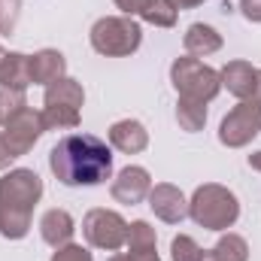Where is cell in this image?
Masks as SVG:
<instances>
[{
    "instance_id": "obj_1",
    "label": "cell",
    "mask_w": 261,
    "mask_h": 261,
    "mask_svg": "<svg viewBox=\"0 0 261 261\" xmlns=\"http://www.w3.org/2000/svg\"><path fill=\"white\" fill-rule=\"evenodd\" d=\"M49 170L61 186H100L113 176V149L94 134H67L49 152Z\"/></svg>"
},
{
    "instance_id": "obj_2",
    "label": "cell",
    "mask_w": 261,
    "mask_h": 261,
    "mask_svg": "<svg viewBox=\"0 0 261 261\" xmlns=\"http://www.w3.org/2000/svg\"><path fill=\"white\" fill-rule=\"evenodd\" d=\"M40 197H43V179L34 170L15 167L0 176V234L6 240L28 237L31 216Z\"/></svg>"
},
{
    "instance_id": "obj_3",
    "label": "cell",
    "mask_w": 261,
    "mask_h": 261,
    "mask_svg": "<svg viewBox=\"0 0 261 261\" xmlns=\"http://www.w3.org/2000/svg\"><path fill=\"white\" fill-rule=\"evenodd\" d=\"M189 216L203 231H228L240 219V200L231 189L219 182H203L189 200Z\"/></svg>"
},
{
    "instance_id": "obj_4",
    "label": "cell",
    "mask_w": 261,
    "mask_h": 261,
    "mask_svg": "<svg viewBox=\"0 0 261 261\" xmlns=\"http://www.w3.org/2000/svg\"><path fill=\"white\" fill-rule=\"evenodd\" d=\"M91 49L103 58H128L143 43V28L130 15H103L91 24Z\"/></svg>"
},
{
    "instance_id": "obj_5",
    "label": "cell",
    "mask_w": 261,
    "mask_h": 261,
    "mask_svg": "<svg viewBox=\"0 0 261 261\" xmlns=\"http://www.w3.org/2000/svg\"><path fill=\"white\" fill-rule=\"evenodd\" d=\"M170 82L176 88L179 97L186 100H200V103H210L219 97L222 91V76L219 70H213L210 64H203L200 58H176L170 64Z\"/></svg>"
},
{
    "instance_id": "obj_6",
    "label": "cell",
    "mask_w": 261,
    "mask_h": 261,
    "mask_svg": "<svg viewBox=\"0 0 261 261\" xmlns=\"http://www.w3.org/2000/svg\"><path fill=\"white\" fill-rule=\"evenodd\" d=\"M82 237L88 240V246L103 249V252H119L128 243V222L107 206H94L85 213L82 219Z\"/></svg>"
},
{
    "instance_id": "obj_7",
    "label": "cell",
    "mask_w": 261,
    "mask_h": 261,
    "mask_svg": "<svg viewBox=\"0 0 261 261\" xmlns=\"http://www.w3.org/2000/svg\"><path fill=\"white\" fill-rule=\"evenodd\" d=\"M261 134V103L240 100L219 125V143L228 149H243Z\"/></svg>"
},
{
    "instance_id": "obj_8",
    "label": "cell",
    "mask_w": 261,
    "mask_h": 261,
    "mask_svg": "<svg viewBox=\"0 0 261 261\" xmlns=\"http://www.w3.org/2000/svg\"><path fill=\"white\" fill-rule=\"evenodd\" d=\"M3 140H6V146H9V152L15 155V158H21V155H28L34 146H37V140L46 134L43 128V113H34V110H21L15 119H9L6 125H3Z\"/></svg>"
},
{
    "instance_id": "obj_9",
    "label": "cell",
    "mask_w": 261,
    "mask_h": 261,
    "mask_svg": "<svg viewBox=\"0 0 261 261\" xmlns=\"http://www.w3.org/2000/svg\"><path fill=\"white\" fill-rule=\"evenodd\" d=\"M152 192V176L146 167L140 164H128L116 173L113 186H110V195L116 203H125V206H134V203H143Z\"/></svg>"
},
{
    "instance_id": "obj_10",
    "label": "cell",
    "mask_w": 261,
    "mask_h": 261,
    "mask_svg": "<svg viewBox=\"0 0 261 261\" xmlns=\"http://www.w3.org/2000/svg\"><path fill=\"white\" fill-rule=\"evenodd\" d=\"M146 200H149L152 213H155L161 222H167V225H179V222L189 219V200H186V195H182L176 186H170V182L152 186V192H149Z\"/></svg>"
},
{
    "instance_id": "obj_11",
    "label": "cell",
    "mask_w": 261,
    "mask_h": 261,
    "mask_svg": "<svg viewBox=\"0 0 261 261\" xmlns=\"http://www.w3.org/2000/svg\"><path fill=\"white\" fill-rule=\"evenodd\" d=\"M110 146L125 152V155H140L149 146V130L137 119H119L110 128Z\"/></svg>"
},
{
    "instance_id": "obj_12",
    "label": "cell",
    "mask_w": 261,
    "mask_h": 261,
    "mask_svg": "<svg viewBox=\"0 0 261 261\" xmlns=\"http://www.w3.org/2000/svg\"><path fill=\"white\" fill-rule=\"evenodd\" d=\"M219 76H222V88H228L240 100H249L258 82V67H252L249 61H228Z\"/></svg>"
},
{
    "instance_id": "obj_13",
    "label": "cell",
    "mask_w": 261,
    "mask_h": 261,
    "mask_svg": "<svg viewBox=\"0 0 261 261\" xmlns=\"http://www.w3.org/2000/svg\"><path fill=\"white\" fill-rule=\"evenodd\" d=\"M67 76V58L58 49H40L31 55V82L34 85H52Z\"/></svg>"
},
{
    "instance_id": "obj_14",
    "label": "cell",
    "mask_w": 261,
    "mask_h": 261,
    "mask_svg": "<svg viewBox=\"0 0 261 261\" xmlns=\"http://www.w3.org/2000/svg\"><path fill=\"white\" fill-rule=\"evenodd\" d=\"M40 234H43V240L52 246V249H58V246H67L70 240H73V234H76V222H73V216L67 213V210H46L43 213V219H40Z\"/></svg>"
},
{
    "instance_id": "obj_15",
    "label": "cell",
    "mask_w": 261,
    "mask_h": 261,
    "mask_svg": "<svg viewBox=\"0 0 261 261\" xmlns=\"http://www.w3.org/2000/svg\"><path fill=\"white\" fill-rule=\"evenodd\" d=\"M158 237H155V228L146 222V219H137L128 225V255L134 261H161L158 249H155Z\"/></svg>"
},
{
    "instance_id": "obj_16",
    "label": "cell",
    "mask_w": 261,
    "mask_h": 261,
    "mask_svg": "<svg viewBox=\"0 0 261 261\" xmlns=\"http://www.w3.org/2000/svg\"><path fill=\"white\" fill-rule=\"evenodd\" d=\"M31 82V55L21 52H3L0 55V88H18L24 91Z\"/></svg>"
},
{
    "instance_id": "obj_17",
    "label": "cell",
    "mask_w": 261,
    "mask_h": 261,
    "mask_svg": "<svg viewBox=\"0 0 261 261\" xmlns=\"http://www.w3.org/2000/svg\"><path fill=\"white\" fill-rule=\"evenodd\" d=\"M182 46H186V52L192 58H206V55H213V52L222 49V34L213 24L195 21V24H189L186 37H182Z\"/></svg>"
},
{
    "instance_id": "obj_18",
    "label": "cell",
    "mask_w": 261,
    "mask_h": 261,
    "mask_svg": "<svg viewBox=\"0 0 261 261\" xmlns=\"http://www.w3.org/2000/svg\"><path fill=\"white\" fill-rule=\"evenodd\" d=\"M43 103L46 107H70V110H79L85 103V91H82V85L73 76H61L58 82L46 85Z\"/></svg>"
},
{
    "instance_id": "obj_19",
    "label": "cell",
    "mask_w": 261,
    "mask_h": 261,
    "mask_svg": "<svg viewBox=\"0 0 261 261\" xmlns=\"http://www.w3.org/2000/svg\"><path fill=\"white\" fill-rule=\"evenodd\" d=\"M176 122H179V128L189 130V134L203 130V125H206V103L179 97L176 100Z\"/></svg>"
},
{
    "instance_id": "obj_20",
    "label": "cell",
    "mask_w": 261,
    "mask_h": 261,
    "mask_svg": "<svg viewBox=\"0 0 261 261\" xmlns=\"http://www.w3.org/2000/svg\"><path fill=\"white\" fill-rule=\"evenodd\" d=\"M216 261H249V243L240 237V234H222L219 243L210 249Z\"/></svg>"
},
{
    "instance_id": "obj_21",
    "label": "cell",
    "mask_w": 261,
    "mask_h": 261,
    "mask_svg": "<svg viewBox=\"0 0 261 261\" xmlns=\"http://www.w3.org/2000/svg\"><path fill=\"white\" fill-rule=\"evenodd\" d=\"M176 15H179V9H176L170 0H152V3L140 12V18H143L146 24H155V28H173V24H176Z\"/></svg>"
},
{
    "instance_id": "obj_22",
    "label": "cell",
    "mask_w": 261,
    "mask_h": 261,
    "mask_svg": "<svg viewBox=\"0 0 261 261\" xmlns=\"http://www.w3.org/2000/svg\"><path fill=\"white\" fill-rule=\"evenodd\" d=\"M43 128L46 130L79 128V110H70V107H46L43 110Z\"/></svg>"
},
{
    "instance_id": "obj_23",
    "label": "cell",
    "mask_w": 261,
    "mask_h": 261,
    "mask_svg": "<svg viewBox=\"0 0 261 261\" xmlns=\"http://www.w3.org/2000/svg\"><path fill=\"white\" fill-rule=\"evenodd\" d=\"M21 110H28V97L18 88H0V125L15 119Z\"/></svg>"
},
{
    "instance_id": "obj_24",
    "label": "cell",
    "mask_w": 261,
    "mask_h": 261,
    "mask_svg": "<svg viewBox=\"0 0 261 261\" xmlns=\"http://www.w3.org/2000/svg\"><path fill=\"white\" fill-rule=\"evenodd\" d=\"M200 255H203V249L197 246L195 237L176 234V237L170 240V258L173 261H200Z\"/></svg>"
},
{
    "instance_id": "obj_25",
    "label": "cell",
    "mask_w": 261,
    "mask_h": 261,
    "mask_svg": "<svg viewBox=\"0 0 261 261\" xmlns=\"http://www.w3.org/2000/svg\"><path fill=\"white\" fill-rule=\"evenodd\" d=\"M21 15V0H0V34H12Z\"/></svg>"
},
{
    "instance_id": "obj_26",
    "label": "cell",
    "mask_w": 261,
    "mask_h": 261,
    "mask_svg": "<svg viewBox=\"0 0 261 261\" xmlns=\"http://www.w3.org/2000/svg\"><path fill=\"white\" fill-rule=\"evenodd\" d=\"M52 261H94V258H91V252H88L85 246H79V243H67V246H58V249H55Z\"/></svg>"
},
{
    "instance_id": "obj_27",
    "label": "cell",
    "mask_w": 261,
    "mask_h": 261,
    "mask_svg": "<svg viewBox=\"0 0 261 261\" xmlns=\"http://www.w3.org/2000/svg\"><path fill=\"white\" fill-rule=\"evenodd\" d=\"M113 3L122 9V15H130V18H134V15H140L152 0H113Z\"/></svg>"
},
{
    "instance_id": "obj_28",
    "label": "cell",
    "mask_w": 261,
    "mask_h": 261,
    "mask_svg": "<svg viewBox=\"0 0 261 261\" xmlns=\"http://www.w3.org/2000/svg\"><path fill=\"white\" fill-rule=\"evenodd\" d=\"M240 12H243L246 21L261 24V0H240Z\"/></svg>"
},
{
    "instance_id": "obj_29",
    "label": "cell",
    "mask_w": 261,
    "mask_h": 261,
    "mask_svg": "<svg viewBox=\"0 0 261 261\" xmlns=\"http://www.w3.org/2000/svg\"><path fill=\"white\" fill-rule=\"evenodd\" d=\"M12 161H15V155L9 152V146H6V140H3V134H0V170H6Z\"/></svg>"
},
{
    "instance_id": "obj_30",
    "label": "cell",
    "mask_w": 261,
    "mask_h": 261,
    "mask_svg": "<svg viewBox=\"0 0 261 261\" xmlns=\"http://www.w3.org/2000/svg\"><path fill=\"white\" fill-rule=\"evenodd\" d=\"M170 3H173L176 9H195V6L203 3V0H170Z\"/></svg>"
},
{
    "instance_id": "obj_31",
    "label": "cell",
    "mask_w": 261,
    "mask_h": 261,
    "mask_svg": "<svg viewBox=\"0 0 261 261\" xmlns=\"http://www.w3.org/2000/svg\"><path fill=\"white\" fill-rule=\"evenodd\" d=\"M249 167H252V170H258V173H261V149H258V152H252V155H249Z\"/></svg>"
},
{
    "instance_id": "obj_32",
    "label": "cell",
    "mask_w": 261,
    "mask_h": 261,
    "mask_svg": "<svg viewBox=\"0 0 261 261\" xmlns=\"http://www.w3.org/2000/svg\"><path fill=\"white\" fill-rule=\"evenodd\" d=\"M249 100L261 103V70H258V82H255V91H252V97H249Z\"/></svg>"
},
{
    "instance_id": "obj_33",
    "label": "cell",
    "mask_w": 261,
    "mask_h": 261,
    "mask_svg": "<svg viewBox=\"0 0 261 261\" xmlns=\"http://www.w3.org/2000/svg\"><path fill=\"white\" fill-rule=\"evenodd\" d=\"M107 261H134L128 255V252H116V255H113V258H107Z\"/></svg>"
},
{
    "instance_id": "obj_34",
    "label": "cell",
    "mask_w": 261,
    "mask_h": 261,
    "mask_svg": "<svg viewBox=\"0 0 261 261\" xmlns=\"http://www.w3.org/2000/svg\"><path fill=\"white\" fill-rule=\"evenodd\" d=\"M200 261H216V258H213V252H210V249H203V255H200Z\"/></svg>"
},
{
    "instance_id": "obj_35",
    "label": "cell",
    "mask_w": 261,
    "mask_h": 261,
    "mask_svg": "<svg viewBox=\"0 0 261 261\" xmlns=\"http://www.w3.org/2000/svg\"><path fill=\"white\" fill-rule=\"evenodd\" d=\"M0 55H3V49H0Z\"/></svg>"
}]
</instances>
